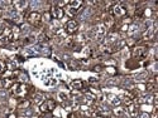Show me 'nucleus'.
<instances>
[{
    "instance_id": "obj_15",
    "label": "nucleus",
    "mask_w": 158,
    "mask_h": 118,
    "mask_svg": "<svg viewBox=\"0 0 158 118\" xmlns=\"http://www.w3.org/2000/svg\"><path fill=\"white\" fill-rule=\"evenodd\" d=\"M43 100H44V98H43L42 94L38 93V94H36V96H34V102H36L37 104H42Z\"/></svg>"
},
{
    "instance_id": "obj_4",
    "label": "nucleus",
    "mask_w": 158,
    "mask_h": 118,
    "mask_svg": "<svg viewBox=\"0 0 158 118\" xmlns=\"http://www.w3.org/2000/svg\"><path fill=\"white\" fill-rule=\"evenodd\" d=\"M77 28H78L77 22H75V20H70V22H67V24H66V31L67 33H70V34L75 33V31L77 30Z\"/></svg>"
},
{
    "instance_id": "obj_5",
    "label": "nucleus",
    "mask_w": 158,
    "mask_h": 118,
    "mask_svg": "<svg viewBox=\"0 0 158 118\" xmlns=\"http://www.w3.org/2000/svg\"><path fill=\"white\" fill-rule=\"evenodd\" d=\"M40 15L38 13H36V11H34V13H31L29 14V16H28V20H29V23H31V24H33V25H38L40 23Z\"/></svg>"
},
{
    "instance_id": "obj_1",
    "label": "nucleus",
    "mask_w": 158,
    "mask_h": 118,
    "mask_svg": "<svg viewBox=\"0 0 158 118\" xmlns=\"http://www.w3.org/2000/svg\"><path fill=\"white\" fill-rule=\"evenodd\" d=\"M51 74H52V70L48 72L47 76H42V78H40V80L43 82V84L47 85V87H52V85L57 84V79L54 78V77H52Z\"/></svg>"
},
{
    "instance_id": "obj_9",
    "label": "nucleus",
    "mask_w": 158,
    "mask_h": 118,
    "mask_svg": "<svg viewBox=\"0 0 158 118\" xmlns=\"http://www.w3.org/2000/svg\"><path fill=\"white\" fill-rule=\"evenodd\" d=\"M145 53H147V49H145L144 47H138L133 52L134 57H137V58H143V57L145 55Z\"/></svg>"
},
{
    "instance_id": "obj_23",
    "label": "nucleus",
    "mask_w": 158,
    "mask_h": 118,
    "mask_svg": "<svg viewBox=\"0 0 158 118\" xmlns=\"http://www.w3.org/2000/svg\"><path fill=\"white\" fill-rule=\"evenodd\" d=\"M43 20H44V22H51V14L46 13L44 15H43Z\"/></svg>"
},
{
    "instance_id": "obj_13",
    "label": "nucleus",
    "mask_w": 158,
    "mask_h": 118,
    "mask_svg": "<svg viewBox=\"0 0 158 118\" xmlns=\"http://www.w3.org/2000/svg\"><path fill=\"white\" fill-rule=\"evenodd\" d=\"M128 112H129V114L133 118H135L138 116V108H135L134 106H129V108H128Z\"/></svg>"
},
{
    "instance_id": "obj_19",
    "label": "nucleus",
    "mask_w": 158,
    "mask_h": 118,
    "mask_svg": "<svg viewBox=\"0 0 158 118\" xmlns=\"http://www.w3.org/2000/svg\"><path fill=\"white\" fill-rule=\"evenodd\" d=\"M114 40H116V34H109L106 38V42L108 43H113Z\"/></svg>"
},
{
    "instance_id": "obj_2",
    "label": "nucleus",
    "mask_w": 158,
    "mask_h": 118,
    "mask_svg": "<svg viewBox=\"0 0 158 118\" xmlns=\"http://www.w3.org/2000/svg\"><path fill=\"white\" fill-rule=\"evenodd\" d=\"M54 107H56L54 100L53 99H47L42 103V106H40V111L42 112H49V111H52Z\"/></svg>"
},
{
    "instance_id": "obj_11",
    "label": "nucleus",
    "mask_w": 158,
    "mask_h": 118,
    "mask_svg": "<svg viewBox=\"0 0 158 118\" xmlns=\"http://www.w3.org/2000/svg\"><path fill=\"white\" fill-rule=\"evenodd\" d=\"M71 87L74 88V89H82L84 88V82H82V80H80V79L72 80Z\"/></svg>"
},
{
    "instance_id": "obj_16",
    "label": "nucleus",
    "mask_w": 158,
    "mask_h": 118,
    "mask_svg": "<svg viewBox=\"0 0 158 118\" xmlns=\"http://www.w3.org/2000/svg\"><path fill=\"white\" fill-rule=\"evenodd\" d=\"M77 10L78 9H75V8H71V7H67V9H66V13L68 14L70 16H74L76 13H77Z\"/></svg>"
},
{
    "instance_id": "obj_26",
    "label": "nucleus",
    "mask_w": 158,
    "mask_h": 118,
    "mask_svg": "<svg viewBox=\"0 0 158 118\" xmlns=\"http://www.w3.org/2000/svg\"><path fill=\"white\" fill-rule=\"evenodd\" d=\"M96 118H102V117H101V116H98V117H96Z\"/></svg>"
},
{
    "instance_id": "obj_25",
    "label": "nucleus",
    "mask_w": 158,
    "mask_h": 118,
    "mask_svg": "<svg viewBox=\"0 0 158 118\" xmlns=\"http://www.w3.org/2000/svg\"><path fill=\"white\" fill-rule=\"evenodd\" d=\"M140 117H142V118H149V116H148L147 113H143V114H142V116H140Z\"/></svg>"
},
{
    "instance_id": "obj_10",
    "label": "nucleus",
    "mask_w": 158,
    "mask_h": 118,
    "mask_svg": "<svg viewBox=\"0 0 158 118\" xmlns=\"http://www.w3.org/2000/svg\"><path fill=\"white\" fill-rule=\"evenodd\" d=\"M91 13H92L91 8H89V7H87L86 9H85V10L82 11V13L80 14V19H81V20H85V19H87L90 15H91Z\"/></svg>"
},
{
    "instance_id": "obj_17",
    "label": "nucleus",
    "mask_w": 158,
    "mask_h": 118,
    "mask_svg": "<svg viewBox=\"0 0 158 118\" xmlns=\"http://www.w3.org/2000/svg\"><path fill=\"white\" fill-rule=\"evenodd\" d=\"M110 100H112V104L113 106H118V104H120V102H121V99L119 98V97H114V96H112Z\"/></svg>"
},
{
    "instance_id": "obj_14",
    "label": "nucleus",
    "mask_w": 158,
    "mask_h": 118,
    "mask_svg": "<svg viewBox=\"0 0 158 118\" xmlns=\"http://www.w3.org/2000/svg\"><path fill=\"white\" fill-rule=\"evenodd\" d=\"M81 5V1L80 0H74V1H68V7L71 8H75V9H78Z\"/></svg>"
},
{
    "instance_id": "obj_22",
    "label": "nucleus",
    "mask_w": 158,
    "mask_h": 118,
    "mask_svg": "<svg viewBox=\"0 0 158 118\" xmlns=\"http://www.w3.org/2000/svg\"><path fill=\"white\" fill-rule=\"evenodd\" d=\"M47 40V37L44 35V34H39V37H38V42L42 43V42H46Z\"/></svg>"
},
{
    "instance_id": "obj_3",
    "label": "nucleus",
    "mask_w": 158,
    "mask_h": 118,
    "mask_svg": "<svg viewBox=\"0 0 158 118\" xmlns=\"http://www.w3.org/2000/svg\"><path fill=\"white\" fill-rule=\"evenodd\" d=\"M105 33H106V28H105V25H99V27L95 28V31H94L95 38L98 39V40H101L102 38H104Z\"/></svg>"
},
{
    "instance_id": "obj_7",
    "label": "nucleus",
    "mask_w": 158,
    "mask_h": 118,
    "mask_svg": "<svg viewBox=\"0 0 158 118\" xmlns=\"http://www.w3.org/2000/svg\"><path fill=\"white\" fill-rule=\"evenodd\" d=\"M13 91H14V93H15L17 96H22V94H24L25 92H27V88H25L24 84L18 83V84H15L13 87Z\"/></svg>"
},
{
    "instance_id": "obj_24",
    "label": "nucleus",
    "mask_w": 158,
    "mask_h": 118,
    "mask_svg": "<svg viewBox=\"0 0 158 118\" xmlns=\"http://www.w3.org/2000/svg\"><path fill=\"white\" fill-rule=\"evenodd\" d=\"M3 70H4V64H3V63L0 62V73H1Z\"/></svg>"
},
{
    "instance_id": "obj_8",
    "label": "nucleus",
    "mask_w": 158,
    "mask_h": 118,
    "mask_svg": "<svg viewBox=\"0 0 158 118\" xmlns=\"http://www.w3.org/2000/svg\"><path fill=\"white\" fill-rule=\"evenodd\" d=\"M52 15L54 19H61L63 16V10L61 7H53L52 8Z\"/></svg>"
},
{
    "instance_id": "obj_12",
    "label": "nucleus",
    "mask_w": 158,
    "mask_h": 118,
    "mask_svg": "<svg viewBox=\"0 0 158 118\" xmlns=\"http://www.w3.org/2000/svg\"><path fill=\"white\" fill-rule=\"evenodd\" d=\"M13 4L15 5L17 9H24V8L27 7V1H24V0H17V1H14Z\"/></svg>"
},
{
    "instance_id": "obj_21",
    "label": "nucleus",
    "mask_w": 158,
    "mask_h": 118,
    "mask_svg": "<svg viewBox=\"0 0 158 118\" xmlns=\"http://www.w3.org/2000/svg\"><path fill=\"white\" fill-rule=\"evenodd\" d=\"M58 97H60L61 100H66L67 99V93H65V92H60V93H58Z\"/></svg>"
},
{
    "instance_id": "obj_18",
    "label": "nucleus",
    "mask_w": 158,
    "mask_h": 118,
    "mask_svg": "<svg viewBox=\"0 0 158 118\" xmlns=\"http://www.w3.org/2000/svg\"><path fill=\"white\" fill-rule=\"evenodd\" d=\"M145 78H147V74H145V73H140V74H137V76L134 77V79H135V80H144Z\"/></svg>"
},
{
    "instance_id": "obj_20",
    "label": "nucleus",
    "mask_w": 158,
    "mask_h": 118,
    "mask_svg": "<svg viewBox=\"0 0 158 118\" xmlns=\"http://www.w3.org/2000/svg\"><path fill=\"white\" fill-rule=\"evenodd\" d=\"M138 25H137V24H133V25H131V27H130V29H129V34H134V33H137V31H138Z\"/></svg>"
},
{
    "instance_id": "obj_6",
    "label": "nucleus",
    "mask_w": 158,
    "mask_h": 118,
    "mask_svg": "<svg viewBox=\"0 0 158 118\" xmlns=\"http://www.w3.org/2000/svg\"><path fill=\"white\" fill-rule=\"evenodd\" d=\"M125 11H127L125 7H121V5H114L113 9H112V13H113L115 16H121V15H124Z\"/></svg>"
},
{
    "instance_id": "obj_27",
    "label": "nucleus",
    "mask_w": 158,
    "mask_h": 118,
    "mask_svg": "<svg viewBox=\"0 0 158 118\" xmlns=\"http://www.w3.org/2000/svg\"><path fill=\"white\" fill-rule=\"evenodd\" d=\"M0 14H1V10H0Z\"/></svg>"
}]
</instances>
